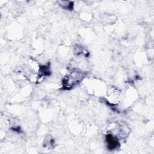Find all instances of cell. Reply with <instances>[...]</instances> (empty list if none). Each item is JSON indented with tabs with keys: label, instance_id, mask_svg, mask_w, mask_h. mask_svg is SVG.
Returning a JSON list of instances; mask_svg holds the SVG:
<instances>
[{
	"label": "cell",
	"instance_id": "cell-1",
	"mask_svg": "<svg viewBox=\"0 0 154 154\" xmlns=\"http://www.w3.org/2000/svg\"><path fill=\"white\" fill-rule=\"evenodd\" d=\"M82 75L79 72H76L71 74L68 77L64 78L63 81V85L66 88H71L74 85L76 84L82 79Z\"/></svg>",
	"mask_w": 154,
	"mask_h": 154
},
{
	"label": "cell",
	"instance_id": "cell-2",
	"mask_svg": "<svg viewBox=\"0 0 154 154\" xmlns=\"http://www.w3.org/2000/svg\"><path fill=\"white\" fill-rule=\"evenodd\" d=\"M106 141L108 147L110 150L115 149L119 146L118 140L116 137H114L112 134H108L106 135Z\"/></svg>",
	"mask_w": 154,
	"mask_h": 154
}]
</instances>
